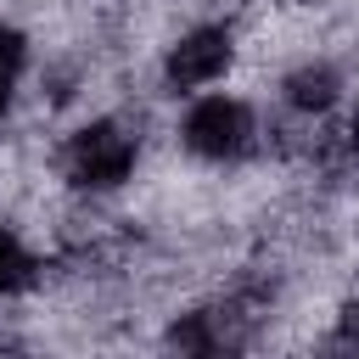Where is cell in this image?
I'll return each mask as SVG.
<instances>
[{
	"instance_id": "obj_1",
	"label": "cell",
	"mask_w": 359,
	"mask_h": 359,
	"mask_svg": "<svg viewBox=\"0 0 359 359\" xmlns=\"http://www.w3.org/2000/svg\"><path fill=\"white\" fill-rule=\"evenodd\" d=\"M140 163V135L118 118H90L62 146V174L73 191H118Z\"/></svg>"
},
{
	"instance_id": "obj_2",
	"label": "cell",
	"mask_w": 359,
	"mask_h": 359,
	"mask_svg": "<svg viewBox=\"0 0 359 359\" xmlns=\"http://www.w3.org/2000/svg\"><path fill=\"white\" fill-rule=\"evenodd\" d=\"M252 140H258V118L241 95H202L180 123V146L202 163H236L252 151Z\"/></svg>"
},
{
	"instance_id": "obj_3",
	"label": "cell",
	"mask_w": 359,
	"mask_h": 359,
	"mask_svg": "<svg viewBox=\"0 0 359 359\" xmlns=\"http://www.w3.org/2000/svg\"><path fill=\"white\" fill-rule=\"evenodd\" d=\"M236 67V34L230 28H219V22H196V28H185L168 50H163V84L180 95H191V90H208V84H219L224 73Z\"/></svg>"
},
{
	"instance_id": "obj_4",
	"label": "cell",
	"mask_w": 359,
	"mask_h": 359,
	"mask_svg": "<svg viewBox=\"0 0 359 359\" xmlns=\"http://www.w3.org/2000/svg\"><path fill=\"white\" fill-rule=\"evenodd\" d=\"M280 95H286V107H292V112H309V118H320V112H331V107L342 101V67H337V62H320V56H309V62L286 67V79H280Z\"/></svg>"
},
{
	"instance_id": "obj_5",
	"label": "cell",
	"mask_w": 359,
	"mask_h": 359,
	"mask_svg": "<svg viewBox=\"0 0 359 359\" xmlns=\"http://www.w3.org/2000/svg\"><path fill=\"white\" fill-rule=\"evenodd\" d=\"M163 342L180 348V353H224V348H241V331H230L224 309H191V314H180L168 325Z\"/></svg>"
},
{
	"instance_id": "obj_6",
	"label": "cell",
	"mask_w": 359,
	"mask_h": 359,
	"mask_svg": "<svg viewBox=\"0 0 359 359\" xmlns=\"http://www.w3.org/2000/svg\"><path fill=\"white\" fill-rule=\"evenodd\" d=\"M34 280H39V258L28 252V241H22L17 230H6V224H0V297L28 292Z\"/></svg>"
},
{
	"instance_id": "obj_7",
	"label": "cell",
	"mask_w": 359,
	"mask_h": 359,
	"mask_svg": "<svg viewBox=\"0 0 359 359\" xmlns=\"http://www.w3.org/2000/svg\"><path fill=\"white\" fill-rule=\"evenodd\" d=\"M22 73H28V34L11 28V22H0V118L11 112Z\"/></svg>"
},
{
	"instance_id": "obj_8",
	"label": "cell",
	"mask_w": 359,
	"mask_h": 359,
	"mask_svg": "<svg viewBox=\"0 0 359 359\" xmlns=\"http://www.w3.org/2000/svg\"><path fill=\"white\" fill-rule=\"evenodd\" d=\"M337 348H359V297L342 309V320H337Z\"/></svg>"
},
{
	"instance_id": "obj_9",
	"label": "cell",
	"mask_w": 359,
	"mask_h": 359,
	"mask_svg": "<svg viewBox=\"0 0 359 359\" xmlns=\"http://www.w3.org/2000/svg\"><path fill=\"white\" fill-rule=\"evenodd\" d=\"M348 146H353V151H359V112H353V118H348Z\"/></svg>"
}]
</instances>
